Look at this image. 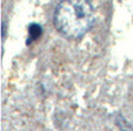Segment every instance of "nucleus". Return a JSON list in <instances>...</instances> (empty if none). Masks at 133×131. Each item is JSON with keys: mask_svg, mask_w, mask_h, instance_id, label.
<instances>
[{"mask_svg": "<svg viewBox=\"0 0 133 131\" xmlns=\"http://www.w3.org/2000/svg\"><path fill=\"white\" fill-rule=\"evenodd\" d=\"M95 14L89 0H61L54 13L56 29L69 39L84 36L94 25Z\"/></svg>", "mask_w": 133, "mask_h": 131, "instance_id": "1", "label": "nucleus"}, {"mask_svg": "<svg viewBox=\"0 0 133 131\" xmlns=\"http://www.w3.org/2000/svg\"><path fill=\"white\" fill-rule=\"evenodd\" d=\"M2 40H5V36H6V25H5V22H2Z\"/></svg>", "mask_w": 133, "mask_h": 131, "instance_id": "3", "label": "nucleus"}, {"mask_svg": "<svg viewBox=\"0 0 133 131\" xmlns=\"http://www.w3.org/2000/svg\"><path fill=\"white\" fill-rule=\"evenodd\" d=\"M42 33V28L40 25H36V23H33V25L29 26V28H28V34H29V38H30V41L32 40H35L37 39V38L41 35ZM29 41V42H30Z\"/></svg>", "mask_w": 133, "mask_h": 131, "instance_id": "2", "label": "nucleus"}]
</instances>
